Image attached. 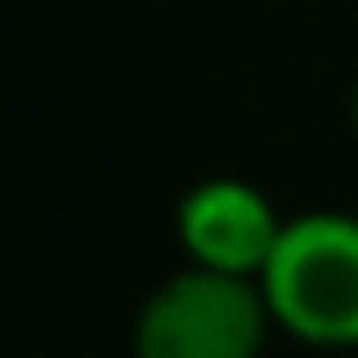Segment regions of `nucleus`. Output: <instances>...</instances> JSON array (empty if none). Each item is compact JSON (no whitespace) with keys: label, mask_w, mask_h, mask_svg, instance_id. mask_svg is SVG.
Instances as JSON below:
<instances>
[{"label":"nucleus","mask_w":358,"mask_h":358,"mask_svg":"<svg viewBox=\"0 0 358 358\" xmlns=\"http://www.w3.org/2000/svg\"><path fill=\"white\" fill-rule=\"evenodd\" d=\"M275 317L260 280L182 265L141 301L130 327L135 358H260Z\"/></svg>","instance_id":"obj_2"},{"label":"nucleus","mask_w":358,"mask_h":358,"mask_svg":"<svg viewBox=\"0 0 358 358\" xmlns=\"http://www.w3.org/2000/svg\"><path fill=\"white\" fill-rule=\"evenodd\" d=\"M275 332L306 348H358V213H296L260 270Z\"/></svg>","instance_id":"obj_1"},{"label":"nucleus","mask_w":358,"mask_h":358,"mask_svg":"<svg viewBox=\"0 0 358 358\" xmlns=\"http://www.w3.org/2000/svg\"><path fill=\"white\" fill-rule=\"evenodd\" d=\"M177 244L187 255V265L203 270H224V275H250L260 280V270L275 250L280 229V208L270 203L265 187L244 177H208L177 197V213H171Z\"/></svg>","instance_id":"obj_3"},{"label":"nucleus","mask_w":358,"mask_h":358,"mask_svg":"<svg viewBox=\"0 0 358 358\" xmlns=\"http://www.w3.org/2000/svg\"><path fill=\"white\" fill-rule=\"evenodd\" d=\"M353 130H358V89H353Z\"/></svg>","instance_id":"obj_4"}]
</instances>
